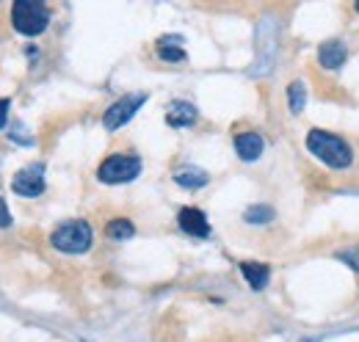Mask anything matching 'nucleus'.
<instances>
[{
	"mask_svg": "<svg viewBox=\"0 0 359 342\" xmlns=\"http://www.w3.org/2000/svg\"><path fill=\"white\" fill-rule=\"evenodd\" d=\"M196 119H199V114H196V108H194L191 102L175 100V102H169V108H166V122H169L172 128H191V125H196Z\"/></svg>",
	"mask_w": 359,
	"mask_h": 342,
	"instance_id": "6e6552de",
	"label": "nucleus"
},
{
	"mask_svg": "<svg viewBox=\"0 0 359 342\" xmlns=\"http://www.w3.org/2000/svg\"><path fill=\"white\" fill-rule=\"evenodd\" d=\"M11 22L20 34L25 36H39L50 22V11H47L45 3H36V0H17L11 6Z\"/></svg>",
	"mask_w": 359,
	"mask_h": 342,
	"instance_id": "f03ea898",
	"label": "nucleus"
},
{
	"mask_svg": "<svg viewBox=\"0 0 359 342\" xmlns=\"http://www.w3.org/2000/svg\"><path fill=\"white\" fill-rule=\"evenodd\" d=\"M346 44L337 42V39H332V42H323L320 44V50H318V61L326 67V69H340L343 64H346Z\"/></svg>",
	"mask_w": 359,
	"mask_h": 342,
	"instance_id": "9d476101",
	"label": "nucleus"
},
{
	"mask_svg": "<svg viewBox=\"0 0 359 342\" xmlns=\"http://www.w3.org/2000/svg\"><path fill=\"white\" fill-rule=\"evenodd\" d=\"M287 100H290V111L293 114H302L304 111V102H307V86L302 81L287 86Z\"/></svg>",
	"mask_w": 359,
	"mask_h": 342,
	"instance_id": "2eb2a0df",
	"label": "nucleus"
},
{
	"mask_svg": "<svg viewBox=\"0 0 359 342\" xmlns=\"http://www.w3.org/2000/svg\"><path fill=\"white\" fill-rule=\"evenodd\" d=\"M307 149L332 169H348L351 160H354L351 146L340 135L326 132V130H310L307 132Z\"/></svg>",
	"mask_w": 359,
	"mask_h": 342,
	"instance_id": "f257e3e1",
	"label": "nucleus"
},
{
	"mask_svg": "<svg viewBox=\"0 0 359 342\" xmlns=\"http://www.w3.org/2000/svg\"><path fill=\"white\" fill-rule=\"evenodd\" d=\"M141 174V158L135 155H111L102 160V166L97 169V177L108 185H119V182H130Z\"/></svg>",
	"mask_w": 359,
	"mask_h": 342,
	"instance_id": "20e7f679",
	"label": "nucleus"
},
{
	"mask_svg": "<svg viewBox=\"0 0 359 342\" xmlns=\"http://www.w3.org/2000/svg\"><path fill=\"white\" fill-rule=\"evenodd\" d=\"M357 11H359V3H357Z\"/></svg>",
	"mask_w": 359,
	"mask_h": 342,
	"instance_id": "aec40b11",
	"label": "nucleus"
},
{
	"mask_svg": "<svg viewBox=\"0 0 359 342\" xmlns=\"http://www.w3.org/2000/svg\"><path fill=\"white\" fill-rule=\"evenodd\" d=\"M235 152L241 160H257L263 155V138L257 132H238L235 135Z\"/></svg>",
	"mask_w": 359,
	"mask_h": 342,
	"instance_id": "1a4fd4ad",
	"label": "nucleus"
},
{
	"mask_svg": "<svg viewBox=\"0 0 359 342\" xmlns=\"http://www.w3.org/2000/svg\"><path fill=\"white\" fill-rule=\"evenodd\" d=\"M105 235L114 238V240H128L135 235V226L128 221V218H114L108 226H105Z\"/></svg>",
	"mask_w": 359,
	"mask_h": 342,
	"instance_id": "ddd939ff",
	"label": "nucleus"
},
{
	"mask_svg": "<svg viewBox=\"0 0 359 342\" xmlns=\"http://www.w3.org/2000/svg\"><path fill=\"white\" fill-rule=\"evenodd\" d=\"M50 243L64 254H83L91 246V226L86 221H67L50 235Z\"/></svg>",
	"mask_w": 359,
	"mask_h": 342,
	"instance_id": "7ed1b4c3",
	"label": "nucleus"
},
{
	"mask_svg": "<svg viewBox=\"0 0 359 342\" xmlns=\"http://www.w3.org/2000/svg\"><path fill=\"white\" fill-rule=\"evenodd\" d=\"M337 259H340V262H346L348 268L359 271V246H354V249H346V252H340V254H337Z\"/></svg>",
	"mask_w": 359,
	"mask_h": 342,
	"instance_id": "f3484780",
	"label": "nucleus"
},
{
	"mask_svg": "<svg viewBox=\"0 0 359 342\" xmlns=\"http://www.w3.org/2000/svg\"><path fill=\"white\" fill-rule=\"evenodd\" d=\"M246 224H271L273 221V210H271L269 205H255V207H249L246 213Z\"/></svg>",
	"mask_w": 359,
	"mask_h": 342,
	"instance_id": "dca6fc26",
	"label": "nucleus"
},
{
	"mask_svg": "<svg viewBox=\"0 0 359 342\" xmlns=\"http://www.w3.org/2000/svg\"><path fill=\"white\" fill-rule=\"evenodd\" d=\"M177 224L182 232H188V235H194V238H208V235H210L208 218H205L202 210H196V207H182L177 215Z\"/></svg>",
	"mask_w": 359,
	"mask_h": 342,
	"instance_id": "0eeeda50",
	"label": "nucleus"
},
{
	"mask_svg": "<svg viewBox=\"0 0 359 342\" xmlns=\"http://www.w3.org/2000/svg\"><path fill=\"white\" fill-rule=\"evenodd\" d=\"M14 193L20 196H39L45 191V169L42 166H28V169L17 171L11 179Z\"/></svg>",
	"mask_w": 359,
	"mask_h": 342,
	"instance_id": "423d86ee",
	"label": "nucleus"
},
{
	"mask_svg": "<svg viewBox=\"0 0 359 342\" xmlns=\"http://www.w3.org/2000/svg\"><path fill=\"white\" fill-rule=\"evenodd\" d=\"M147 102V94L141 91V94H130V97H122L119 102H114L108 111H105V116H102V125L105 130H119L122 125H128L130 119H133V114Z\"/></svg>",
	"mask_w": 359,
	"mask_h": 342,
	"instance_id": "39448f33",
	"label": "nucleus"
},
{
	"mask_svg": "<svg viewBox=\"0 0 359 342\" xmlns=\"http://www.w3.org/2000/svg\"><path fill=\"white\" fill-rule=\"evenodd\" d=\"M241 273L252 285V290H263L271 279V268L266 262H241Z\"/></svg>",
	"mask_w": 359,
	"mask_h": 342,
	"instance_id": "9b49d317",
	"label": "nucleus"
},
{
	"mask_svg": "<svg viewBox=\"0 0 359 342\" xmlns=\"http://www.w3.org/2000/svg\"><path fill=\"white\" fill-rule=\"evenodd\" d=\"M0 226L6 229V226H11V213L6 210V202L0 199Z\"/></svg>",
	"mask_w": 359,
	"mask_h": 342,
	"instance_id": "6ab92c4d",
	"label": "nucleus"
},
{
	"mask_svg": "<svg viewBox=\"0 0 359 342\" xmlns=\"http://www.w3.org/2000/svg\"><path fill=\"white\" fill-rule=\"evenodd\" d=\"M8 108H11V102L0 97V130L8 125Z\"/></svg>",
	"mask_w": 359,
	"mask_h": 342,
	"instance_id": "a211bd4d",
	"label": "nucleus"
},
{
	"mask_svg": "<svg viewBox=\"0 0 359 342\" xmlns=\"http://www.w3.org/2000/svg\"><path fill=\"white\" fill-rule=\"evenodd\" d=\"M158 55H161L163 61L177 64V61L185 58V50L180 47V39H161V42H158Z\"/></svg>",
	"mask_w": 359,
	"mask_h": 342,
	"instance_id": "4468645a",
	"label": "nucleus"
},
{
	"mask_svg": "<svg viewBox=\"0 0 359 342\" xmlns=\"http://www.w3.org/2000/svg\"><path fill=\"white\" fill-rule=\"evenodd\" d=\"M175 182H177L180 188L196 191V188H205V185H208V174L202 169H180L177 174H175Z\"/></svg>",
	"mask_w": 359,
	"mask_h": 342,
	"instance_id": "f8f14e48",
	"label": "nucleus"
}]
</instances>
